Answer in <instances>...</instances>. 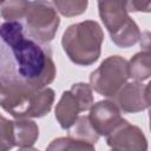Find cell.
Segmentation results:
<instances>
[{"mask_svg":"<svg viewBox=\"0 0 151 151\" xmlns=\"http://www.w3.org/2000/svg\"><path fill=\"white\" fill-rule=\"evenodd\" d=\"M0 80H21L46 87L57 74L52 50L47 42L27 35L24 22L11 20L1 24Z\"/></svg>","mask_w":151,"mask_h":151,"instance_id":"cell-1","label":"cell"},{"mask_svg":"<svg viewBox=\"0 0 151 151\" xmlns=\"http://www.w3.org/2000/svg\"><path fill=\"white\" fill-rule=\"evenodd\" d=\"M54 91L21 80H0L1 107L14 118H41L53 105Z\"/></svg>","mask_w":151,"mask_h":151,"instance_id":"cell-2","label":"cell"},{"mask_svg":"<svg viewBox=\"0 0 151 151\" xmlns=\"http://www.w3.org/2000/svg\"><path fill=\"white\" fill-rule=\"evenodd\" d=\"M104 33L94 20L73 24L63 34L61 45L70 60L80 66L94 64L101 52Z\"/></svg>","mask_w":151,"mask_h":151,"instance_id":"cell-3","label":"cell"},{"mask_svg":"<svg viewBox=\"0 0 151 151\" xmlns=\"http://www.w3.org/2000/svg\"><path fill=\"white\" fill-rule=\"evenodd\" d=\"M59 24V15L51 2L47 0L29 1L24 18L27 35L38 41L48 44L55 37Z\"/></svg>","mask_w":151,"mask_h":151,"instance_id":"cell-4","label":"cell"},{"mask_svg":"<svg viewBox=\"0 0 151 151\" xmlns=\"http://www.w3.org/2000/svg\"><path fill=\"white\" fill-rule=\"evenodd\" d=\"M129 61L120 55H110L90 74V85L103 97H113L129 79Z\"/></svg>","mask_w":151,"mask_h":151,"instance_id":"cell-5","label":"cell"},{"mask_svg":"<svg viewBox=\"0 0 151 151\" xmlns=\"http://www.w3.org/2000/svg\"><path fill=\"white\" fill-rule=\"evenodd\" d=\"M92 86L85 83L73 84L68 91L63 92L55 106V118L61 129L68 130L78 119L80 112L87 111L93 105Z\"/></svg>","mask_w":151,"mask_h":151,"instance_id":"cell-6","label":"cell"},{"mask_svg":"<svg viewBox=\"0 0 151 151\" xmlns=\"http://www.w3.org/2000/svg\"><path fill=\"white\" fill-rule=\"evenodd\" d=\"M39 137L37 123L27 118L8 120L4 116L0 119V150L7 151L13 146L32 149Z\"/></svg>","mask_w":151,"mask_h":151,"instance_id":"cell-7","label":"cell"},{"mask_svg":"<svg viewBox=\"0 0 151 151\" xmlns=\"http://www.w3.org/2000/svg\"><path fill=\"white\" fill-rule=\"evenodd\" d=\"M107 145L113 150H147V140L143 131L123 119L122 123L107 136Z\"/></svg>","mask_w":151,"mask_h":151,"instance_id":"cell-8","label":"cell"},{"mask_svg":"<svg viewBox=\"0 0 151 151\" xmlns=\"http://www.w3.org/2000/svg\"><path fill=\"white\" fill-rule=\"evenodd\" d=\"M120 109L113 100H100L90 109V120L100 136H109L123 120Z\"/></svg>","mask_w":151,"mask_h":151,"instance_id":"cell-9","label":"cell"},{"mask_svg":"<svg viewBox=\"0 0 151 151\" xmlns=\"http://www.w3.org/2000/svg\"><path fill=\"white\" fill-rule=\"evenodd\" d=\"M145 85L142 81H132L126 83L116 96L112 97V100L117 104L124 113H137L144 111L147 105L144 97Z\"/></svg>","mask_w":151,"mask_h":151,"instance_id":"cell-10","label":"cell"},{"mask_svg":"<svg viewBox=\"0 0 151 151\" xmlns=\"http://www.w3.org/2000/svg\"><path fill=\"white\" fill-rule=\"evenodd\" d=\"M98 11L110 34L117 32L130 19L124 0H98Z\"/></svg>","mask_w":151,"mask_h":151,"instance_id":"cell-11","label":"cell"},{"mask_svg":"<svg viewBox=\"0 0 151 151\" xmlns=\"http://www.w3.org/2000/svg\"><path fill=\"white\" fill-rule=\"evenodd\" d=\"M140 34L142 33L139 31V27L137 26L134 20L130 18L123 27H120L117 32L110 35L114 45L122 48H127V47L133 46L136 42H138V40L140 39Z\"/></svg>","mask_w":151,"mask_h":151,"instance_id":"cell-12","label":"cell"},{"mask_svg":"<svg viewBox=\"0 0 151 151\" xmlns=\"http://www.w3.org/2000/svg\"><path fill=\"white\" fill-rule=\"evenodd\" d=\"M129 77L143 81L151 77V54L146 52L136 53L129 61Z\"/></svg>","mask_w":151,"mask_h":151,"instance_id":"cell-13","label":"cell"},{"mask_svg":"<svg viewBox=\"0 0 151 151\" xmlns=\"http://www.w3.org/2000/svg\"><path fill=\"white\" fill-rule=\"evenodd\" d=\"M70 136L79 139L84 143L94 145L99 139V133L93 127L90 117L88 116H81L78 117L76 123L72 125V129L70 130Z\"/></svg>","mask_w":151,"mask_h":151,"instance_id":"cell-14","label":"cell"},{"mask_svg":"<svg viewBox=\"0 0 151 151\" xmlns=\"http://www.w3.org/2000/svg\"><path fill=\"white\" fill-rule=\"evenodd\" d=\"M29 5L28 0H6L1 4V17L6 21L20 20L25 18L27 7Z\"/></svg>","mask_w":151,"mask_h":151,"instance_id":"cell-15","label":"cell"},{"mask_svg":"<svg viewBox=\"0 0 151 151\" xmlns=\"http://www.w3.org/2000/svg\"><path fill=\"white\" fill-rule=\"evenodd\" d=\"M53 5L61 15L71 18L83 14L88 6V0H53Z\"/></svg>","mask_w":151,"mask_h":151,"instance_id":"cell-16","label":"cell"},{"mask_svg":"<svg viewBox=\"0 0 151 151\" xmlns=\"http://www.w3.org/2000/svg\"><path fill=\"white\" fill-rule=\"evenodd\" d=\"M47 150H94V145L84 143L68 136L54 139L47 146Z\"/></svg>","mask_w":151,"mask_h":151,"instance_id":"cell-17","label":"cell"},{"mask_svg":"<svg viewBox=\"0 0 151 151\" xmlns=\"http://www.w3.org/2000/svg\"><path fill=\"white\" fill-rule=\"evenodd\" d=\"M127 12L151 13V0H124Z\"/></svg>","mask_w":151,"mask_h":151,"instance_id":"cell-18","label":"cell"},{"mask_svg":"<svg viewBox=\"0 0 151 151\" xmlns=\"http://www.w3.org/2000/svg\"><path fill=\"white\" fill-rule=\"evenodd\" d=\"M139 46L143 52L151 54V31H144L140 34Z\"/></svg>","mask_w":151,"mask_h":151,"instance_id":"cell-19","label":"cell"},{"mask_svg":"<svg viewBox=\"0 0 151 151\" xmlns=\"http://www.w3.org/2000/svg\"><path fill=\"white\" fill-rule=\"evenodd\" d=\"M144 97H145V101H146V105L147 107H151V81L145 85V88H144Z\"/></svg>","mask_w":151,"mask_h":151,"instance_id":"cell-20","label":"cell"},{"mask_svg":"<svg viewBox=\"0 0 151 151\" xmlns=\"http://www.w3.org/2000/svg\"><path fill=\"white\" fill-rule=\"evenodd\" d=\"M149 120H150V131H151V109H150V112H149Z\"/></svg>","mask_w":151,"mask_h":151,"instance_id":"cell-21","label":"cell"},{"mask_svg":"<svg viewBox=\"0 0 151 151\" xmlns=\"http://www.w3.org/2000/svg\"><path fill=\"white\" fill-rule=\"evenodd\" d=\"M5 1H6V0H1V4H2V2H5Z\"/></svg>","mask_w":151,"mask_h":151,"instance_id":"cell-22","label":"cell"}]
</instances>
